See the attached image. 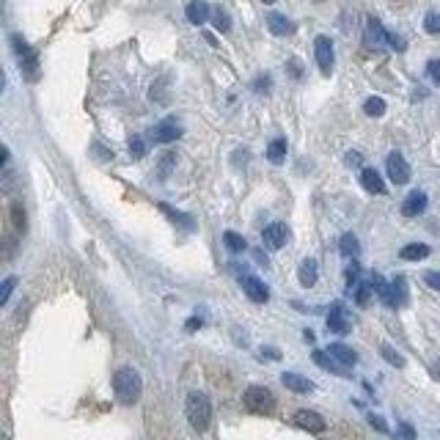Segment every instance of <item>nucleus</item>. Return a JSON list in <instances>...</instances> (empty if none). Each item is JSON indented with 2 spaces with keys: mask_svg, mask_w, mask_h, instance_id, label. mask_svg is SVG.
<instances>
[{
  "mask_svg": "<svg viewBox=\"0 0 440 440\" xmlns=\"http://www.w3.org/2000/svg\"><path fill=\"white\" fill-rule=\"evenodd\" d=\"M113 393L121 404H135L143 393V380L132 366H121L113 374Z\"/></svg>",
  "mask_w": 440,
  "mask_h": 440,
  "instance_id": "f257e3e1",
  "label": "nucleus"
},
{
  "mask_svg": "<svg viewBox=\"0 0 440 440\" xmlns=\"http://www.w3.org/2000/svg\"><path fill=\"white\" fill-rule=\"evenodd\" d=\"M184 413H187V421L195 432H206L209 424H212V404L206 399V393L201 391H193L184 402Z\"/></svg>",
  "mask_w": 440,
  "mask_h": 440,
  "instance_id": "f03ea898",
  "label": "nucleus"
},
{
  "mask_svg": "<svg viewBox=\"0 0 440 440\" xmlns=\"http://www.w3.org/2000/svg\"><path fill=\"white\" fill-rule=\"evenodd\" d=\"M12 47H14V53H17V61H20L23 75H25L28 80H36V77H39V56L31 50V45H28L20 34L12 36Z\"/></svg>",
  "mask_w": 440,
  "mask_h": 440,
  "instance_id": "7ed1b4c3",
  "label": "nucleus"
},
{
  "mask_svg": "<svg viewBox=\"0 0 440 440\" xmlns=\"http://www.w3.org/2000/svg\"><path fill=\"white\" fill-rule=\"evenodd\" d=\"M243 402H245V407L254 410V413H273V410H276V396H273L270 388H265V385H251V388L245 391Z\"/></svg>",
  "mask_w": 440,
  "mask_h": 440,
  "instance_id": "20e7f679",
  "label": "nucleus"
},
{
  "mask_svg": "<svg viewBox=\"0 0 440 440\" xmlns=\"http://www.w3.org/2000/svg\"><path fill=\"white\" fill-rule=\"evenodd\" d=\"M380 300H382L388 308H402V306H407V300H410V289H407L404 276H396L391 284H385V289L380 292Z\"/></svg>",
  "mask_w": 440,
  "mask_h": 440,
  "instance_id": "39448f33",
  "label": "nucleus"
},
{
  "mask_svg": "<svg viewBox=\"0 0 440 440\" xmlns=\"http://www.w3.org/2000/svg\"><path fill=\"white\" fill-rule=\"evenodd\" d=\"M314 58H317V66L325 77H330L333 72V64H336V53H333V42L328 36H317L314 39Z\"/></svg>",
  "mask_w": 440,
  "mask_h": 440,
  "instance_id": "423d86ee",
  "label": "nucleus"
},
{
  "mask_svg": "<svg viewBox=\"0 0 440 440\" xmlns=\"http://www.w3.org/2000/svg\"><path fill=\"white\" fill-rule=\"evenodd\" d=\"M182 124L176 121V119H162L160 124H154L151 127V132H149V138L154 140V143H173V140H179L182 138Z\"/></svg>",
  "mask_w": 440,
  "mask_h": 440,
  "instance_id": "0eeeda50",
  "label": "nucleus"
},
{
  "mask_svg": "<svg viewBox=\"0 0 440 440\" xmlns=\"http://www.w3.org/2000/svg\"><path fill=\"white\" fill-rule=\"evenodd\" d=\"M385 171H388V176H391L393 184H407V182H410V165H407V160H404L399 151H391V154H388Z\"/></svg>",
  "mask_w": 440,
  "mask_h": 440,
  "instance_id": "6e6552de",
  "label": "nucleus"
},
{
  "mask_svg": "<svg viewBox=\"0 0 440 440\" xmlns=\"http://www.w3.org/2000/svg\"><path fill=\"white\" fill-rule=\"evenodd\" d=\"M240 286H243V292L248 295V300H254V303H267V300H270V289H267L265 281H259L256 276H243V278H240Z\"/></svg>",
  "mask_w": 440,
  "mask_h": 440,
  "instance_id": "1a4fd4ad",
  "label": "nucleus"
},
{
  "mask_svg": "<svg viewBox=\"0 0 440 440\" xmlns=\"http://www.w3.org/2000/svg\"><path fill=\"white\" fill-rule=\"evenodd\" d=\"M262 240H265V245H267L270 251H278V248H284V245L289 243V226H286V223H270V226L265 229Z\"/></svg>",
  "mask_w": 440,
  "mask_h": 440,
  "instance_id": "9d476101",
  "label": "nucleus"
},
{
  "mask_svg": "<svg viewBox=\"0 0 440 440\" xmlns=\"http://www.w3.org/2000/svg\"><path fill=\"white\" fill-rule=\"evenodd\" d=\"M328 330L341 333V336L352 330V319H350V314H347L344 303H336V306L330 308V314H328Z\"/></svg>",
  "mask_w": 440,
  "mask_h": 440,
  "instance_id": "9b49d317",
  "label": "nucleus"
},
{
  "mask_svg": "<svg viewBox=\"0 0 440 440\" xmlns=\"http://www.w3.org/2000/svg\"><path fill=\"white\" fill-rule=\"evenodd\" d=\"M426 204H429L426 193H424V190H413V193L402 201V215H404V217H418V215L426 209Z\"/></svg>",
  "mask_w": 440,
  "mask_h": 440,
  "instance_id": "f8f14e48",
  "label": "nucleus"
},
{
  "mask_svg": "<svg viewBox=\"0 0 440 440\" xmlns=\"http://www.w3.org/2000/svg\"><path fill=\"white\" fill-rule=\"evenodd\" d=\"M292 421L306 432H325V418L319 413H314V410H297Z\"/></svg>",
  "mask_w": 440,
  "mask_h": 440,
  "instance_id": "ddd939ff",
  "label": "nucleus"
},
{
  "mask_svg": "<svg viewBox=\"0 0 440 440\" xmlns=\"http://www.w3.org/2000/svg\"><path fill=\"white\" fill-rule=\"evenodd\" d=\"M388 39H391V31H385L382 23L371 17V20L366 23V45H369V47H385Z\"/></svg>",
  "mask_w": 440,
  "mask_h": 440,
  "instance_id": "4468645a",
  "label": "nucleus"
},
{
  "mask_svg": "<svg viewBox=\"0 0 440 440\" xmlns=\"http://www.w3.org/2000/svg\"><path fill=\"white\" fill-rule=\"evenodd\" d=\"M267 31L273 36H289V34H295V23L286 14L273 12V14H267Z\"/></svg>",
  "mask_w": 440,
  "mask_h": 440,
  "instance_id": "2eb2a0df",
  "label": "nucleus"
},
{
  "mask_svg": "<svg viewBox=\"0 0 440 440\" xmlns=\"http://www.w3.org/2000/svg\"><path fill=\"white\" fill-rule=\"evenodd\" d=\"M184 14H187V23H193V25H204L206 20H212V9L204 3V0H190Z\"/></svg>",
  "mask_w": 440,
  "mask_h": 440,
  "instance_id": "dca6fc26",
  "label": "nucleus"
},
{
  "mask_svg": "<svg viewBox=\"0 0 440 440\" xmlns=\"http://www.w3.org/2000/svg\"><path fill=\"white\" fill-rule=\"evenodd\" d=\"M281 382H284L289 391H295V393H311V391H314V382L306 380L303 374H295V371H284V374H281Z\"/></svg>",
  "mask_w": 440,
  "mask_h": 440,
  "instance_id": "f3484780",
  "label": "nucleus"
},
{
  "mask_svg": "<svg viewBox=\"0 0 440 440\" xmlns=\"http://www.w3.org/2000/svg\"><path fill=\"white\" fill-rule=\"evenodd\" d=\"M360 184H363V190H369V193H374V195H382V193H385V182H382V176H380L374 168H363V171H360Z\"/></svg>",
  "mask_w": 440,
  "mask_h": 440,
  "instance_id": "a211bd4d",
  "label": "nucleus"
},
{
  "mask_svg": "<svg viewBox=\"0 0 440 440\" xmlns=\"http://www.w3.org/2000/svg\"><path fill=\"white\" fill-rule=\"evenodd\" d=\"M314 363H317L319 369H325V371H333V374H341V377L347 374V366H341L330 352H319V350H317V352H314Z\"/></svg>",
  "mask_w": 440,
  "mask_h": 440,
  "instance_id": "6ab92c4d",
  "label": "nucleus"
},
{
  "mask_svg": "<svg viewBox=\"0 0 440 440\" xmlns=\"http://www.w3.org/2000/svg\"><path fill=\"white\" fill-rule=\"evenodd\" d=\"M317 262L314 259H306V262H300V270H297V281H300V286H306V289H311L314 284H317Z\"/></svg>",
  "mask_w": 440,
  "mask_h": 440,
  "instance_id": "aec40b11",
  "label": "nucleus"
},
{
  "mask_svg": "<svg viewBox=\"0 0 440 440\" xmlns=\"http://www.w3.org/2000/svg\"><path fill=\"white\" fill-rule=\"evenodd\" d=\"M286 151H289L286 138H276V140H270V146H267V160H270L273 165H281V162L286 160Z\"/></svg>",
  "mask_w": 440,
  "mask_h": 440,
  "instance_id": "412c9836",
  "label": "nucleus"
},
{
  "mask_svg": "<svg viewBox=\"0 0 440 440\" xmlns=\"http://www.w3.org/2000/svg\"><path fill=\"white\" fill-rule=\"evenodd\" d=\"M328 352H330L341 366H355V363H358L355 350H350L347 344H330V347H328Z\"/></svg>",
  "mask_w": 440,
  "mask_h": 440,
  "instance_id": "4be33fe9",
  "label": "nucleus"
},
{
  "mask_svg": "<svg viewBox=\"0 0 440 440\" xmlns=\"http://www.w3.org/2000/svg\"><path fill=\"white\" fill-rule=\"evenodd\" d=\"M399 256H402L404 262H421V259H426V256H429V245H424V243L404 245V248L399 251Z\"/></svg>",
  "mask_w": 440,
  "mask_h": 440,
  "instance_id": "5701e85b",
  "label": "nucleus"
},
{
  "mask_svg": "<svg viewBox=\"0 0 440 440\" xmlns=\"http://www.w3.org/2000/svg\"><path fill=\"white\" fill-rule=\"evenodd\" d=\"M339 251H341V256L355 259V256L360 254V243H358V237H355V234H341V240H339Z\"/></svg>",
  "mask_w": 440,
  "mask_h": 440,
  "instance_id": "b1692460",
  "label": "nucleus"
},
{
  "mask_svg": "<svg viewBox=\"0 0 440 440\" xmlns=\"http://www.w3.org/2000/svg\"><path fill=\"white\" fill-rule=\"evenodd\" d=\"M160 209H162V212H165V215H168V217L173 220V223H179V226H182V229H187V232H190V229L195 226V223H193V217H187V215H182L179 209H171L168 204H160Z\"/></svg>",
  "mask_w": 440,
  "mask_h": 440,
  "instance_id": "393cba45",
  "label": "nucleus"
},
{
  "mask_svg": "<svg viewBox=\"0 0 440 440\" xmlns=\"http://www.w3.org/2000/svg\"><path fill=\"white\" fill-rule=\"evenodd\" d=\"M212 25H215L220 34H229V31H232V17H229L223 9H215V12H212Z\"/></svg>",
  "mask_w": 440,
  "mask_h": 440,
  "instance_id": "a878e982",
  "label": "nucleus"
},
{
  "mask_svg": "<svg viewBox=\"0 0 440 440\" xmlns=\"http://www.w3.org/2000/svg\"><path fill=\"white\" fill-rule=\"evenodd\" d=\"M363 113L371 116V119H380V116L385 113V102H382L380 97H369V99L363 102Z\"/></svg>",
  "mask_w": 440,
  "mask_h": 440,
  "instance_id": "bb28decb",
  "label": "nucleus"
},
{
  "mask_svg": "<svg viewBox=\"0 0 440 440\" xmlns=\"http://www.w3.org/2000/svg\"><path fill=\"white\" fill-rule=\"evenodd\" d=\"M223 243H226V248H229L232 254H243V251H245V240H243L237 232H226V234H223Z\"/></svg>",
  "mask_w": 440,
  "mask_h": 440,
  "instance_id": "cd10ccee",
  "label": "nucleus"
},
{
  "mask_svg": "<svg viewBox=\"0 0 440 440\" xmlns=\"http://www.w3.org/2000/svg\"><path fill=\"white\" fill-rule=\"evenodd\" d=\"M12 223H14L17 232H25V209H23L20 201L12 204Z\"/></svg>",
  "mask_w": 440,
  "mask_h": 440,
  "instance_id": "c85d7f7f",
  "label": "nucleus"
},
{
  "mask_svg": "<svg viewBox=\"0 0 440 440\" xmlns=\"http://www.w3.org/2000/svg\"><path fill=\"white\" fill-rule=\"evenodd\" d=\"M130 157L132 160H143L146 157V140L143 138H138V135L130 138Z\"/></svg>",
  "mask_w": 440,
  "mask_h": 440,
  "instance_id": "c756f323",
  "label": "nucleus"
},
{
  "mask_svg": "<svg viewBox=\"0 0 440 440\" xmlns=\"http://www.w3.org/2000/svg\"><path fill=\"white\" fill-rule=\"evenodd\" d=\"M173 165H176V154H173V151H165V154L160 157V179H168V173H171Z\"/></svg>",
  "mask_w": 440,
  "mask_h": 440,
  "instance_id": "7c9ffc66",
  "label": "nucleus"
},
{
  "mask_svg": "<svg viewBox=\"0 0 440 440\" xmlns=\"http://www.w3.org/2000/svg\"><path fill=\"white\" fill-rule=\"evenodd\" d=\"M380 352H382V358H385L391 366H396V369H402V366H404V358H402L396 350H391L388 344H382V347H380Z\"/></svg>",
  "mask_w": 440,
  "mask_h": 440,
  "instance_id": "2f4dec72",
  "label": "nucleus"
},
{
  "mask_svg": "<svg viewBox=\"0 0 440 440\" xmlns=\"http://www.w3.org/2000/svg\"><path fill=\"white\" fill-rule=\"evenodd\" d=\"M371 284L366 281V284H358V289H355V303L358 306H369V297H371Z\"/></svg>",
  "mask_w": 440,
  "mask_h": 440,
  "instance_id": "473e14b6",
  "label": "nucleus"
},
{
  "mask_svg": "<svg viewBox=\"0 0 440 440\" xmlns=\"http://www.w3.org/2000/svg\"><path fill=\"white\" fill-rule=\"evenodd\" d=\"M270 88H273V77L270 75H259L256 83H254V91L256 94H270Z\"/></svg>",
  "mask_w": 440,
  "mask_h": 440,
  "instance_id": "72a5a7b5",
  "label": "nucleus"
},
{
  "mask_svg": "<svg viewBox=\"0 0 440 440\" xmlns=\"http://www.w3.org/2000/svg\"><path fill=\"white\" fill-rule=\"evenodd\" d=\"M424 31L426 34H440V14H426L424 17Z\"/></svg>",
  "mask_w": 440,
  "mask_h": 440,
  "instance_id": "f704fd0d",
  "label": "nucleus"
},
{
  "mask_svg": "<svg viewBox=\"0 0 440 440\" xmlns=\"http://www.w3.org/2000/svg\"><path fill=\"white\" fill-rule=\"evenodd\" d=\"M14 286H17V278H6V281H3V289H0V303H9Z\"/></svg>",
  "mask_w": 440,
  "mask_h": 440,
  "instance_id": "c9c22d12",
  "label": "nucleus"
},
{
  "mask_svg": "<svg viewBox=\"0 0 440 440\" xmlns=\"http://www.w3.org/2000/svg\"><path fill=\"white\" fill-rule=\"evenodd\" d=\"M426 75H429V80L435 86H440V61H429L426 64Z\"/></svg>",
  "mask_w": 440,
  "mask_h": 440,
  "instance_id": "e433bc0d",
  "label": "nucleus"
},
{
  "mask_svg": "<svg viewBox=\"0 0 440 440\" xmlns=\"http://www.w3.org/2000/svg\"><path fill=\"white\" fill-rule=\"evenodd\" d=\"M396 437H399V440H415V429H413L410 424H399Z\"/></svg>",
  "mask_w": 440,
  "mask_h": 440,
  "instance_id": "4c0bfd02",
  "label": "nucleus"
},
{
  "mask_svg": "<svg viewBox=\"0 0 440 440\" xmlns=\"http://www.w3.org/2000/svg\"><path fill=\"white\" fill-rule=\"evenodd\" d=\"M424 281H426V286H432V289H437V292H440V273H437V270L426 273V276H424Z\"/></svg>",
  "mask_w": 440,
  "mask_h": 440,
  "instance_id": "58836bf2",
  "label": "nucleus"
},
{
  "mask_svg": "<svg viewBox=\"0 0 440 440\" xmlns=\"http://www.w3.org/2000/svg\"><path fill=\"white\" fill-rule=\"evenodd\" d=\"M369 424H371V426H374L377 432H388V424H385V421H382L380 415H374V413L369 415Z\"/></svg>",
  "mask_w": 440,
  "mask_h": 440,
  "instance_id": "ea45409f",
  "label": "nucleus"
},
{
  "mask_svg": "<svg viewBox=\"0 0 440 440\" xmlns=\"http://www.w3.org/2000/svg\"><path fill=\"white\" fill-rule=\"evenodd\" d=\"M344 160H347V165H360V162H363V157H360L358 151H347Z\"/></svg>",
  "mask_w": 440,
  "mask_h": 440,
  "instance_id": "a19ab883",
  "label": "nucleus"
},
{
  "mask_svg": "<svg viewBox=\"0 0 440 440\" xmlns=\"http://www.w3.org/2000/svg\"><path fill=\"white\" fill-rule=\"evenodd\" d=\"M289 72H292V77H303V69L297 61H289Z\"/></svg>",
  "mask_w": 440,
  "mask_h": 440,
  "instance_id": "79ce46f5",
  "label": "nucleus"
},
{
  "mask_svg": "<svg viewBox=\"0 0 440 440\" xmlns=\"http://www.w3.org/2000/svg\"><path fill=\"white\" fill-rule=\"evenodd\" d=\"M198 328H201V319H198V317H190V319H187V330H198Z\"/></svg>",
  "mask_w": 440,
  "mask_h": 440,
  "instance_id": "37998d69",
  "label": "nucleus"
},
{
  "mask_svg": "<svg viewBox=\"0 0 440 440\" xmlns=\"http://www.w3.org/2000/svg\"><path fill=\"white\" fill-rule=\"evenodd\" d=\"M262 355H267V358L276 360V358H278V350H262Z\"/></svg>",
  "mask_w": 440,
  "mask_h": 440,
  "instance_id": "c03bdc74",
  "label": "nucleus"
},
{
  "mask_svg": "<svg viewBox=\"0 0 440 440\" xmlns=\"http://www.w3.org/2000/svg\"><path fill=\"white\" fill-rule=\"evenodd\" d=\"M435 374H437V377H440V363H435Z\"/></svg>",
  "mask_w": 440,
  "mask_h": 440,
  "instance_id": "a18cd8bd",
  "label": "nucleus"
},
{
  "mask_svg": "<svg viewBox=\"0 0 440 440\" xmlns=\"http://www.w3.org/2000/svg\"><path fill=\"white\" fill-rule=\"evenodd\" d=\"M262 3H276V0H262Z\"/></svg>",
  "mask_w": 440,
  "mask_h": 440,
  "instance_id": "49530a36",
  "label": "nucleus"
}]
</instances>
